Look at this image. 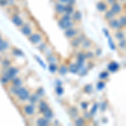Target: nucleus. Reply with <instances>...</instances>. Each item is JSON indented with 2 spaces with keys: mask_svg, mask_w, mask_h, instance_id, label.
I'll list each match as a JSON object with an SVG mask.
<instances>
[{
  "mask_svg": "<svg viewBox=\"0 0 126 126\" xmlns=\"http://www.w3.org/2000/svg\"><path fill=\"white\" fill-rule=\"evenodd\" d=\"M30 93H31L30 90L26 86H21L17 88L16 93H15L13 98H15L17 103H25V102H27L29 100Z\"/></svg>",
  "mask_w": 126,
  "mask_h": 126,
  "instance_id": "obj_1",
  "label": "nucleus"
},
{
  "mask_svg": "<svg viewBox=\"0 0 126 126\" xmlns=\"http://www.w3.org/2000/svg\"><path fill=\"white\" fill-rule=\"evenodd\" d=\"M2 70H3V71H2L0 74L5 75L10 82H11L15 76H18L20 72L19 67L17 66H14V65H12V66H10L9 67L7 68V69H2Z\"/></svg>",
  "mask_w": 126,
  "mask_h": 126,
  "instance_id": "obj_2",
  "label": "nucleus"
},
{
  "mask_svg": "<svg viewBox=\"0 0 126 126\" xmlns=\"http://www.w3.org/2000/svg\"><path fill=\"white\" fill-rule=\"evenodd\" d=\"M21 112L26 117L34 116L35 113V104L30 103L23 104V106L21 107Z\"/></svg>",
  "mask_w": 126,
  "mask_h": 126,
  "instance_id": "obj_3",
  "label": "nucleus"
},
{
  "mask_svg": "<svg viewBox=\"0 0 126 126\" xmlns=\"http://www.w3.org/2000/svg\"><path fill=\"white\" fill-rule=\"evenodd\" d=\"M85 39H86V36H85L84 34L79 33L76 37L71 39V41H70L71 47H73V48H77V47H79V45H81V44L82 43V41Z\"/></svg>",
  "mask_w": 126,
  "mask_h": 126,
  "instance_id": "obj_4",
  "label": "nucleus"
},
{
  "mask_svg": "<svg viewBox=\"0 0 126 126\" xmlns=\"http://www.w3.org/2000/svg\"><path fill=\"white\" fill-rule=\"evenodd\" d=\"M19 30V31L21 32L25 36H27V37H29L34 32L33 27H32L31 24H30V22H25Z\"/></svg>",
  "mask_w": 126,
  "mask_h": 126,
  "instance_id": "obj_5",
  "label": "nucleus"
},
{
  "mask_svg": "<svg viewBox=\"0 0 126 126\" xmlns=\"http://www.w3.org/2000/svg\"><path fill=\"white\" fill-rule=\"evenodd\" d=\"M28 40L30 43L34 44V45H38L39 43H40L42 41L43 36H42L41 33H40V32H33L28 37Z\"/></svg>",
  "mask_w": 126,
  "mask_h": 126,
  "instance_id": "obj_6",
  "label": "nucleus"
},
{
  "mask_svg": "<svg viewBox=\"0 0 126 126\" xmlns=\"http://www.w3.org/2000/svg\"><path fill=\"white\" fill-rule=\"evenodd\" d=\"M10 20H11L13 25L19 29L25 23V20H24L23 18L21 17V15L19 14V13H13V14H12L11 16H10Z\"/></svg>",
  "mask_w": 126,
  "mask_h": 126,
  "instance_id": "obj_7",
  "label": "nucleus"
},
{
  "mask_svg": "<svg viewBox=\"0 0 126 126\" xmlns=\"http://www.w3.org/2000/svg\"><path fill=\"white\" fill-rule=\"evenodd\" d=\"M79 33L80 30L77 28H75V27H72V28H70L64 30V35L67 39H69V40H71L72 38L76 37Z\"/></svg>",
  "mask_w": 126,
  "mask_h": 126,
  "instance_id": "obj_8",
  "label": "nucleus"
},
{
  "mask_svg": "<svg viewBox=\"0 0 126 126\" xmlns=\"http://www.w3.org/2000/svg\"><path fill=\"white\" fill-rule=\"evenodd\" d=\"M37 108H38V112L40 114H43L45 112H46L47 110L50 108L48 103H47L45 100L40 99V101L37 103Z\"/></svg>",
  "mask_w": 126,
  "mask_h": 126,
  "instance_id": "obj_9",
  "label": "nucleus"
},
{
  "mask_svg": "<svg viewBox=\"0 0 126 126\" xmlns=\"http://www.w3.org/2000/svg\"><path fill=\"white\" fill-rule=\"evenodd\" d=\"M57 24H58V26L63 30H67V29H70V28H72V27H75V25H76V23H75L74 21H72V20L68 21V22H64V21H62V20H61L60 19H59L58 21H57Z\"/></svg>",
  "mask_w": 126,
  "mask_h": 126,
  "instance_id": "obj_10",
  "label": "nucleus"
},
{
  "mask_svg": "<svg viewBox=\"0 0 126 126\" xmlns=\"http://www.w3.org/2000/svg\"><path fill=\"white\" fill-rule=\"evenodd\" d=\"M65 7H66V4L60 3L58 1H56L54 3V10H55L56 13L58 16H60V15H62V13H65Z\"/></svg>",
  "mask_w": 126,
  "mask_h": 126,
  "instance_id": "obj_11",
  "label": "nucleus"
},
{
  "mask_svg": "<svg viewBox=\"0 0 126 126\" xmlns=\"http://www.w3.org/2000/svg\"><path fill=\"white\" fill-rule=\"evenodd\" d=\"M109 8L113 11V13H114L115 15H119L123 11V7H122L121 3H120V1H117L115 2V3H112V4L110 5Z\"/></svg>",
  "mask_w": 126,
  "mask_h": 126,
  "instance_id": "obj_12",
  "label": "nucleus"
},
{
  "mask_svg": "<svg viewBox=\"0 0 126 126\" xmlns=\"http://www.w3.org/2000/svg\"><path fill=\"white\" fill-rule=\"evenodd\" d=\"M108 25L111 29L113 30H120V29H123L120 25V23L119 21V19L116 18H113L112 19L108 20Z\"/></svg>",
  "mask_w": 126,
  "mask_h": 126,
  "instance_id": "obj_13",
  "label": "nucleus"
},
{
  "mask_svg": "<svg viewBox=\"0 0 126 126\" xmlns=\"http://www.w3.org/2000/svg\"><path fill=\"white\" fill-rule=\"evenodd\" d=\"M10 84L13 86L16 87V88H19L21 86H24V78L21 76H17L10 82Z\"/></svg>",
  "mask_w": 126,
  "mask_h": 126,
  "instance_id": "obj_14",
  "label": "nucleus"
},
{
  "mask_svg": "<svg viewBox=\"0 0 126 126\" xmlns=\"http://www.w3.org/2000/svg\"><path fill=\"white\" fill-rule=\"evenodd\" d=\"M12 65H13V62H12L11 57H3L1 63H0V66H1L2 69H7V68H8Z\"/></svg>",
  "mask_w": 126,
  "mask_h": 126,
  "instance_id": "obj_15",
  "label": "nucleus"
},
{
  "mask_svg": "<svg viewBox=\"0 0 126 126\" xmlns=\"http://www.w3.org/2000/svg\"><path fill=\"white\" fill-rule=\"evenodd\" d=\"M50 124V120H47V119L45 118L44 116L39 117L36 120V121H35V125L39 126H46V125H49Z\"/></svg>",
  "mask_w": 126,
  "mask_h": 126,
  "instance_id": "obj_16",
  "label": "nucleus"
},
{
  "mask_svg": "<svg viewBox=\"0 0 126 126\" xmlns=\"http://www.w3.org/2000/svg\"><path fill=\"white\" fill-rule=\"evenodd\" d=\"M40 98H40L36 93H30L28 102L30 103H33V104H36V103L40 100Z\"/></svg>",
  "mask_w": 126,
  "mask_h": 126,
  "instance_id": "obj_17",
  "label": "nucleus"
},
{
  "mask_svg": "<svg viewBox=\"0 0 126 126\" xmlns=\"http://www.w3.org/2000/svg\"><path fill=\"white\" fill-rule=\"evenodd\" d=\"M10 51H11V55L14 56V57H24V52L22 51L20 49L17 48L15 46H11L10 48Z\"/></svg>",
  "mask_w": 126,
  "mask_h": 126,
  "instance_id": "obj_18",
  "label": "nucleus"
},
{
  "mask_svg": "<svg viewBox=\"0 0 126 126\" xmlns=\"http://www.w3.org/2000/svg\"><path fill=\"white\" fill-rule=\"evenodd\" d=\"M97 9L98 10L99 12H101V13H104L105 11H106L107 9H108V3H107V2L105 3V2L103 1H99L98 3H97Z\"/></svg>",
  "mask_w": 126,
  "mask_h": 126,
  "instance_id": "obj_19",
  "label": "nucleus"
},
{
  "mask_svg": "<svg viewBox=\"0 0 126 126\" xmlns=\"http://www.w3.org/2000/svg\"><path fill=\"white\" fill-rule=\"evenodd\" d=\"M82 13L79 10H75L74 13L71 14V19H72V21H74L75 23L76 22H80L82 20Z\"/></svg>",
  "mask_w": 126,
  "mask_h": 126,
  "instance_id": "obj_20",
  "label": "nucleus"
},
{
  "mask_svg": "<svg viewBox=\"0 0 126 126\" xmlns=\"http://www.w3.org/2000/svg\"><path fill=\"white\" fill-rule=\"evenodd\" d=\"M125 32L123 30V29H120V30H117V31L115 32L114 34V37L116 40H123V39H125Z\"/></svg>",
  "mask_w": 126,
  "mask_h": 126,
  "instance_id": "obj_21",
  "label": "nucleus"
},
{
  "mask_svg": "<svg viewBox=\"0 0 126 126\" xmlns=\"http://www.w3.org/2000/svg\"><path fill=\"white\" fill-rule=\"evenodd\" d=\"M17 88L16 87L13 86V85L9 84L8 85V88H7V93H8V94L9 95L10 97H12V98H13L15 95V93H16V91H17Z\"/></svg>",
  "mask_w": 126,
  "mask_h": 126,
  "instance_id": "obj_22",
  "label": "nucleus"
},
{
  "mask_svg": "<svg viewBox=\"0 0 126 126\" xmlns=\"http://www.w3.org/2000/svg\"><path fill=\"white\" fill-rule=\"evenodd\" d=\"M115 16H116V15L113 13V11H112L110 8L107 9L106 11L104 12V19L106 20H108H108H110V19H112L115 18Z\"/></svg>",
  "mask_w": 126,
  "mask_h": 126,
  "instance_id": "obj_23",
  "label": "nucleus"
},
{
  "mask_svg": "<svg viewBox=\"0 0 126 126\" xmlns=\"http://www.w3.org/2000/svg\"><path fill=\"white\" fill-rule=\"evenodd\" d=\"M120 68V65L117 62H111L109 65L108 66V70L111 72H115V71H118V69Z\"/></svg>",
  "mask_w": 126,
  "mask_h": 126,
  "instance_id": "obj_24",
  "label": "nucleus"
},
{
  "mask_svg": "<svg viewBox=\"0 0 126 126\" xmlns=\"http://www.w3.org/2000/svg\"><path fill=\"white\" fill-rule=\"evenodd\" d=\"M0 82L3 86H8V84H10V81L8 80V78L3 74H0Z\"/></svg>",
  "mask_w": 126,
  "mask_h": 126,
  "instance_id": "obj_25",
  "label": "nucleus"
},
{
  "mask_svg": "<svg viewBox=\"0 0 126 126\" xmlns=\"http://www.w3.org/2000/svg\"><path fill=\"white\" fill-rule=\"evenodd\" d=\"M43 115L45 118H46L47 120H51L52 119H53V117H54V113H53V111L51 110V108H49L48 110H47L46 112H45V113H43Z\"/></svg>",
  "mask_w": 126,
  "mask_h": 126,
  "instance_id": "obj_26",
  "label": "nucleus"
},
{
  "mask_svg": "<svg viewBox=\"0 0 126 126\" xmlns=\"http://www.w3.org/2000/svg\"><path fill=\"white\" fill-rule=\"evenodd\" d=\"M75 10L76 9H75L74 6H72V5L66 4V7H65V13H68V14L71 15L75 12Z\"/></svg>",
  "mask_w": 126,
  "mask_h": 126,
  "instance_id": "obj_27",
  "label": "nucleus"
},
{
  "mask_svg": "<svg viewBox=\"0 0 126 126\" xmlns=\"http://www.w3.org/2000/svg\"><path fill=\"white\" fill-rule=\"evenodd\" d=\"M59 19L64 22H68V21L72 20V19H71V15L68 14V13H62V15H60V18Z\"/></svg>",
  "mask_w": 126,
  "mask_h": 126,
  "instance_id": "obj_28",
  "label": "nucleus"
},
{
  "mask_svg": "<svg viewBox=\"0 0 126 126\" xmlns=\"http://www.w3.org/2000/svg\"><path fill=\"white\" fill-rule=\"evenodd\" d=\"M82 47V49H88L91 47L92 45V41L90 40H88V39H85L84 40L82 41V43L81 44Z\"/></svg>",
  "mask_w": 126,
  "mask_h": 126,
  "instance_id": "obj_29",
  "label": "nucleus"
},
{
  "mask_svg": "<svg viewBox=\"0 0 126 126\" xmlns=\"http://www.w3.org/2000/svg\"><path fill=\"white\" fill-rule=\"evenodd\" d=\"M68 71H70V72H71V73H77L78 71H79V69L77 68V66H76V63H71V64H70V66H69V67H68Z\"/></svg>",
  "mask_w": 126,
  "mask_h": 126,
  "instance_id": "obj_30",
  "label": "nucleus"
},
{
  "mask_svg": "<svg viewBox=\"0 0 126 126\" xmlns=\"http://www.w3.org/2000/svg\"><path fill=\"white\" fill-rule=\"evenodd\" d=\"M69 113L73 119H76L78 115V110L76 107H71V108H70V109H69Z\"/></svg>",
  "mask_w": 126,
  "mask_h": 126,
  "instance_id": "obj_31",
  "label": "nucleus"
},
{
  "mask_svg": "<svg viewBox=\"0 0 126 126\" xmlns=\"http://www.w3.org/2000/svg\"><path fill=\"white\" fill-rule=\"evenodd\" d=\"M119 21L120 23L122 28H126V15L122 14L119 17Z\"/></svg>",
  "mask_w": 126,
  "mask_h": 126,
  "instance_id": "obj_32",
  "label": "nucleus"
},
{
  "mask_svg": "<svg viewBox=\"0 0 126 126\" xmlns=\"http://www.w3.org/2000/svg\"><path fill=\"white\" fill-rule=\"evenodd\" d=\"M87 59L86 57V53L83 51H80L77 53V55H76V60L78 61H82V62H85Z\"/></svg>",
  "mask_w": 126,
  "mask_h": 126,
  "instance_id": "obj_33",
  "label": "nucleus"
},
{
  "mask_svg": "<svg viewBox=\"0 0 126 126\" xmlns=\"http://www.w3.org/2000/svg\"><path fill=\"white\" fill-rule=\"evenodd\" d=\"M58 72H59V74H61V75H65V74H66V72L68 71V68L66 67L65 65H62V66H60V67H58Z\"/></svg>",
  "mask_w": 126,
  "mask_h": 126,
  "instance_id": "obj_34",
  "label": "nucleus"
},
{
  "mask_svg": "<svg viewBox=\"0 0 126 126\" xmlns=\"http://www.w3.org/2000/svg\"><path fill=\"white\" fill-rule=\"evenodd\" d=\"M49 70L51 73H55L58 70L57 63H49Z\"/></svg>",
  "mask_w": 126,
  "mask_h": 126,
  "instance_id": "obj_35",
  "label": "nucleus"
},
{
  "mask_svg": "<svg viewBox=\"0 0 126 126\" xmlns=\"http://www.w3.org/2000/svg\"><path fill=\"white\" fill-rule=\"evenodd\" d=\"M37 48H38L41 52H44L45 50V49L47 48V44L45 43V42L41 41L40 43L38 44V45H37Z\"/></svg>",
  "mask_w": 126,
  "mask_h": 126,
  "instance_id": "obj_36",
  "label": "nucleus"
},
{
  "mask_svg": "<svg viewBox=\"0 0 126 126\" xmlns=\"http://www.w3.org/2000/svg\"><path fill=\"white\" fill-rule=\"evenodd\" d=\"M118 46L119 48L121 49V50H125L126 48V39H123V40H119Z\"/></svg>",
  "mask_w": 126,
  "mask_h": 126,
  "instance_id": "obj_37",
  "label": "nucleus"
},
{
  "mask_svg": "<svg viewBox=\"0 0 126 126\" xmlns=\"http://www.w3.org/2000/svg\"><path fill=\"white\" fill-rule=\"evenodd\" d=\"M75 125H84V120L82 118H80V117H76L75 119V121H74Z\"/></svg>",
  "mask_w": 126,
  "mask_h": 126,
  "instance_id": "obj_38",
  "label": "nucleus"
},
{
  "mask_svg": "<svg viewBox=\"0 0 126 126\" xmlns=\"http://www.w3.org/2000/svg\"><path fill=\"white\" fill-rule=\"evenodd\" d=\"M46 61L49 63H56L57 62V58H56V57L53 54H51V55L48 56V57H46Z\"/></svg>",
  "mask_w": 126,
  "mask_h": 126,
  "instance_id": "obj_39",
  "label": "nucleus"
},
{
  "mask_svg": "<svg viewBox=\"0 0 126 126\" xmlns=\"http://www.w3.org/2000/svg\"><path fill=\"white\" fill-rule=\"evenodd\" d=\"M35 93H37V94L39 95V96L40 97V98H42V97L45 95V90H44V88H37V90H36V92Z\"/></svg>",
  "mask_w": 126,
  "mask_h": 126,
  "instance_id": "obj_40",
  "label": "nucleus"
},
{
  "mask_svg": "<svg viewBox=\"0 0 126 126\" xmlns=\"http://www.w3.org/2000/svg\"><path fill=\"white\" fill-rule=\"evenodd\" d=\"M98 105L97 104V103L93 104V108H92L91 111H90V114H91V116H93V115H94L95 113H96L97 110H98Z\"/></svg>",
  "mask_w": 126,
  "mask_h": 126,
  "instance_id": "obj_41",
  "label": "nucleus"
},
{
  "mask_svg": "<svg viewBox=\"0 0 126 126\" xmlns=\"http://www.w3.org/2000/svg\"><path fill=\"white\" fill-rule=\"evenodd\" d=\"M63 92H64V89H63L62 86H57V88H56V93H57V95H59V96L62 95Z\"/></svg>",
  "mask_w": 126,
  "mask_h": 126,
  "instance_id": "obj_42",
  "label": "nucleus"
},
{
  "mask_svg": "<svg viewBox=\"0 0 126 126\" xmlns=\"http://www.w3.org/2000/svg\"><path fill=\"white\" fill-rule=\"evenodd\" d=\"M108 44H109V46L110 48H111V50H115V45H114V43H113V40L111 39V37L108 36Z\"/></svg>",
  "mask_w": 126,
  "mask_h": 126,
  "instance_id": "obj_43",
  "label": "nucleus"
},
{
  "mask_svg": "<svg viewBox=\"0 0 126 126\" xmlns=\"http://www.w3.org/2000/svg\"><path fill=\"white\" fill-rule=\"evenodd\" d=\"M108 76V73L107 72V71H103V72H101L100 73V75H99V78L101 80L106 79Z\"/></svg>",
  "mask_w": 126,
  "mask_h": 126,
  "instance_id": "obj_44",
  "label": "nucleus"
},
{
  "mask_svg": "<svg viewBox=\"0 0 126 126\" xmlns=\"http://www.w3.org/2000/svg\"><path fill=\"white\" fill-rule=\"evenodd\" d=\"M8 6V0H0V7L1 8H6Z\"/></svg>",
  "mask_w": 126,
  "mask_h": 126,
  "instance_id": "obj_45",
  "label": "nucleus"
},
{
  "mask_svg": "<svg viewBox=\"0 0 126 126\" xmlns=\"http://www.w3.org/2000/svg\"><path fill=\"white\" fill-rule=\"evenodd\" d=\"M104 87H105V83H104V82H103V81L98 82V84H97V88H98V90H102Z\"/></svg>",
  "mask_w": 126,
  "mask_h": 126,
  "instance_id": "obj_46",
  "label": "nucleus"
},
{
  "mask_svg": "<svg viewBox=\"0 0 126 126\" xmlns=\"http://www.w3.org/2000/svg\"><path fill=\"white\" fill-rule=\"evenodd\" d=\"M35 59H36V61L38 62L39 63H40V66H42V67L44 68V69H45V63H44V62L42 60H40V58L39 57H37V56H35Z\"/></svg>",
  "mask_w": 126,
  "mask_h": 126,
  "instance_id": "obj_47",
  "label": "nucleus"
},
{
  "mask_svg": "<svg viewBox=\"0 0 126 126\" xmlns=\"http://www.w3.org/2000/svg\"><path fill=\"white\" fill-rule=\"evenodd\" d=\"M84 90L87 92L88 93H90L93 92V87L91 86V85H86L84 88Z\"/></svg>",
  "mask_w": 126,
  "mask_h": 126,
  "instance_id": "obj_48",
  "label": "nucleus"
},
{
  "mask_svg": "<svg viewBox=\"0 0 126 126\" xmlns=\"http://www.w3.org/2000/svg\"><path fill=\"white\" fill-rule=\"evenodd\" d=\"M86 53V57H87V59H93V53L92 51H87V52H85Z\"/></svg>",
  "mask_w": 126,
  "mask_h": 126,
  "instance_id": "obj_49",
  "label": "nucleus"
},
{
  "mask_svg": "<svg viewBox=\"0 0 126 126\" xmlns=\"http://www.w3.org/2000/svg\"><path fill=\"white\" fill-rule=\"evenodd\" d=\"M44 54H45V57H47L48 56H50L52 54V50H50V49H49V48H46L45 51H44Z\"/></svg>",
  "mask_w": 126,
  "mask_h": 126,
  "instance_id": "obj_50",
  "label": "nucleus"
},
{
  "mask_svg": "<svg viewBox=\"0 0 126 126\" xmlns=\"http://www.w3.org/2000/svg\"><path fill=\"white\" fill-rule=\"evenodd\" d=\"M88 103H87V102H82V103H81V107L82 109H87V108H88Z\"/></svg>",
  "mask_w": 126,
  "mask_h": 126,
  "instance_id": "obj_51",
  "label": "nucleus"
},
{
  "mask_svg": "<svg viewBox=\"0 0 126 126\" xmlns=\"http://www.w3.org/2000/svg\"><path fill=\"white\" fill-rule=\"evenodd\" d=\"M66 4L68 5H72V6H74L75 4H76V0H68L67 3Z\"/></svg>",
  "mask_w": 126,
  "mask_h": 126,
  "instance_id": "obj_52",
  "label": "nucleus"
},
{
  "mask_svg": "<svg viewBox=\"0 0 126 126\" xmlns=\"http://www.w3.org/2000/svg\"><path fill=\"white\" fill-rule=\"evenodd\" d=\"M100 107H101V110H102V111H103V110H104L105 108H106V103H103L101 105H100Z\"/></svg>",
  "mask_w": 126,
  "mask_h": 126,
  "instance_id": "obj_53",
  "label": "nucleus"
},
{
  "mask_svg": "<svg viewBox=\"0 0 126 126\" xmlns=\"http://www.w3.org/2000/svg\"><path fill=\"white\" fill-rule=\"evenodd\" d=\"M117 1H118V0H107V3L109 4V5H111L112 3H115V2H117Z\"/></svg>",
  "mask_w": 126,
  "mask_h": 126,
  "instance_id": "obj_54",
  "label": "nucleus"
},
{
  "mask_svg": "<svg viewBox=\"0 0 126 126\" xmlns=\"http://www.w3.org/2000/svg\"><path fill=\"white\" fill-rule=\"evenodd\" d=\"M57 1L60 2V3H64V4H66V3H67V2H68V0H57Z\"/></svg>",
  "mask_w": 126,
  "mask_h": 126,
  "instance_id": "obj_55",
  "label": "nucleus"
},
{
  "mask_svg": "<svg viewBox=\"0 0 126 126\" xmlns=\"http://www.w3.org/2000/svg\"><path fill=\"white\" fill-rule=\"evenodd\" d=\"M3 47H2V45H0V54H2V53H3Z\"/></svg>",
  "mask_w": 126,
  "mask_h": 126,
  "instance_id": "obj_56",
  "label": "nucleus"
},
{
  "mask_svg": "<svg viewBox=\"0 0 126 126\" xmlns=\"http://www.w3.org/2000/svg\"><path fill=\"white\" fill-rule=\"evenodd\" d=\"M97 51H98L97 52V55L98 56H99L100 54H101V50H97Z\"/></svg>",
  "mask_w": 126,
  "mask_h": 126,
  "instance_id": "obj_57",
  "label": "nucleus"
},
{
  "mask_svg": "<svg viewBox=\"0 0 126 126\" xmlns=\"http://www.w3.org/2000/svg\"><path fill=\"white\" fill-rule=\"evenodd\" d=\"M3 56L0 54V63H1V62H2V60H3Z\"/></svg>",
  "mask_w": 126,
  "mask_h": 126,
  "instance_id": "obj_58",
  "label": "nucleus"
},
{
  "mask_svg": "<svg viewBox=\"0 0 126 126\" xmlns=\"http://www.w3.org/2000/svg\"><path fill=\"white\" fill-rule=\"evenodd\" d=\"M118 1L121 2V3H124V2H126V0H118Z\"/></svg>",
  "mask_w": 126,
  "mask_h": 126,
  "instance_id": "obj_59",
  "label": "nucleus"
}]
</instances>
